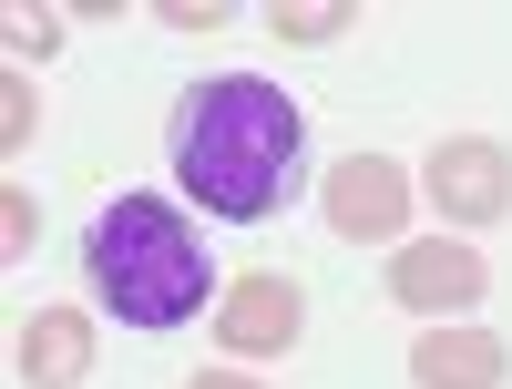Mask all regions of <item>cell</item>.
Masks as SVG:
<instances>
[{
	"label": "cell",
	"mask_w": 512,
	"mask_h": 389,
	"mask_svg": "<svg viewBox=\"0 0 512 389\" xmlns=\"http://www.w3.org/2000/svg\"><path fill=\"white\" fill-rule=\"evenodd\" d=\"M328 226L338 236H369V246H400V226H410V175L390 154H349L328 175Z\"/></svg>",
	"instance_id": "277c9868"
},
{
	"label": "cell",
	"mask_w": 512,
	"mask_h": 389,
	"mask_svg": "<svg viewBox=\"0 0 512 389\" xmlns=\"http://www.w3.org/2000/svg\"><path fill=\"white\" fill-rule=\"evenodd\" d=\"M195 389H256V379H246V369H205Z\"/></svg>",
	"instance_id": "4fadbf2b"
},
{
	"label": "cell",
	"mask_w": 512,
	"mask_h": 389,
	"mask_svg": "<svg viewBox=\"0 0 512 389\" xmlns=\"http://www.w3.org/2000/svg\"><path fill=\"white\" fill-rule=\"evenodd\" d=\"M349 31V0H297V11H277V41H338Z\"/></svg>",
	"instance_id": "9c48e42d"
},
{
	"label": "cell",
	"mask_w": 512,
	"mask_h": 389,
	"mask_svg": "<svg viewBox=\"0 0 512 389\" xmlns=\"http://www.w3.org/2000/svg\"><path fill=\"white\" fill-rule=\"evenodd\" d=\"M482 277H492V267H482L472 246H451V236H420V246L390 256V297L420 308V318H461V308L482 297Z\"/></svg>",
	"instance_id": "5b68a950"
},
{
	"label": "cell",
	"mask_w": 512,
	"mask_h": 389,
	"mask_svg": "<svg viewBox=\"0 0 512 389\" xmlns=\"http://www.w3.org/2000/svg\"><path fill=\"white\" fill-rule=\"evenodd\" d=\"M297 318H308V308H297L287 277H236L226 308H216V338H226L236 359H277L287 338H297Z\"/></svg>",
	"instance_id": "8992f818"
},
{
	"label": "cell",
	"mask_w": 512,
	"mask_h": 389,
	"mask_svg": "<svg viewBox=\"0 0 512 389\" xmlns=\"http://www.w3.org/2000/svg\"><path fill=\"white\" fill-rule=\"evenodd\" d=\"M420 185H431V205L451 215V226H502L512 215V154L492 134H451V144H431Z\"/></svg>",
	"instance_id": "3957f363"
},
{
	"label": "cell",
	"mask_w": 512,
	"mask_h": 389,
	"mask_svg": "<svg viewBox=\"0 0 512 389\" xmlns=\"http://www.w3.org/2000/svg\"><path fill=\"white\" fill-rule=\"evenodd\" d=\"M82 369H93V318H82V308L21 318V379L31 389H82Z\"/></svg>",
	"instance_id": "52a82bcc"
},
{
	"label": "cell",
	"mask_w": 512,
	"mask_h": 389,
	"mask_svg": "<svg viewBox=\"0 0 512 389\" xmlns=\"http://www.w3.org/2000/svg\"><path fill=\"white\" fill-rule=\"evenodd\" d=\"M31 123H41V103H31V82L11 72V82H0V144L21 154V144H31Z\"/></svg>",
	"instance_id": "30bf717a"
},
{
	"label": "cell",
	"mask_w": 512,
	"mask_h": 389,
	"mask_svg": "<svg viewBox=\"0 0 512 389\" xmlns=\"http://www.w3.org/2000/svg\"><path fill=\"white\" fill-rule=\"evenodd\" d=\"M410 379H420V389H502V379H512V349L482 338V328H441V338H420V349H410Z\"/></svg>",
	"instance_id": "ba28073f"
},
{
	"label": "cell",
	"mask_w": 512,
	"mask_h": 389,
	"mask_svg": "<svg viewBox=\"0 0 512 389\" xmlns=\"http://www.w3.org/2000/svg\"><path fill=\"white\" fill-rule=\"evenodd\" d=\"M52 41H62V21H31V11L11 21V52H52Z\"/></svg>",
	"instance_id": "8fae6325"
},
{
	"label": "cell",
	"mask_w": 512,
	"mask_h": 389,
	"mask_svg": "<svg viewBox=\"0 0 512 389\" xmlns=\"http://www.w3.org/2000/svg\"><path fill=\"white\" fill-rule=\"evenodd\" d=\"M0 226H11V256H31V226H41V215H31V195L11 185V215H0Z\"/></svg>",
	"instance_id": "7c38bea8"
},
{
	"label": "cell",
	"mask_w": 512,
	"mask_h": 389,
	"mask_svg": "<svg viewBox=\"0 0 512 389\" xmlns=\"http://www.w3.org/2000/svg\"><path fill=\"white\" fill-rule=\"evenodd\" d=\"M82 267H93V297L123 328H185L205 308V246L154 195H113L93 215V236H82Z\"/></svg>",
	"instance_id": "7a4b0ae2"
},
{
	"label": "cell",
	"mask_w": 512,
	"mask_h": 389,
	"mask_svg": "<svg viewBox=\"0 0 512 389\" xmlns=\"http://www.w3.org/2000/svg\"><path fill=\"white\" fill-rule=\"evenodd\" d=\"M297 154H308V123L256 72H216L175 103V185L205 215H236V226L277 215L297 195Z\"/></svg>",
	"instance_id": "6da1fadb"
}]
</instances>
